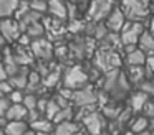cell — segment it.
I'll return each mask as SVG.
<instances>
[{
  "label": "cell",
  "instance_id": "obj_5",
  "mask_svg": "<svg viewBox=\"0 0 154 135\" xmlns=\"http://www.w3.org/2000/svg\"><path fill=\"white\" fill-rule=\"evenodd\" d=\"M146 31L143 22H131L128 20L126 25L121 30V40H123V45H139V40L143 36V33Z\"/></svg>",
  "mask_w": 154,
  "mask_h": 135
},
{
  "label": "cell",
  "instance_id": "obj_16",
  "mask_svg": "<svg viewBox=\"0 0 154 135\" xmlns=\"http://www.w3.org/2000/svg\"><path fill=\"white\" fill-rule=\"evenodd\" d=\"M149 127H151V119L146 117L144 114L136 115V117H131L129 124H128L129 132H134V134H143V132H146Z\"/></svg>",
  "mask_w": 154,
  "mask_h": 135
},
{
  "label": "cell",
  "instance_id": "obj_13",
  "mask_svg": "<svg viewBox=\"0 0 154 135\" xmlns=\"http://www.w3.org/2000/svg\"><path fill=\"white\" fill-rule=\"evenodd\" d=\"M2 130L7 135H23L27 132H30L32 128L28 120H8Z\"/></svg>",
  "mask_w": 154,
  "mask_h": 135
},
{
  "label": "cell",
  "instance_id": "obj_24",
  "mask_svg": "<svg viewBox=\"0 0 154 135\" xmlns=\"http://www.w3.org/2000/svg\"><path fill=\"white\" fill-rule=\"evenodd\" d=\"M25 33H27L32 40H37V38H42L43 33H47V26H45L43 22L38 20V22H33L32 25H28L27 28H25Z\"/></svg>",
  "mask_w": 154,
  "mask_h": 135
},
{
  "label": "cell",
  "instance_id": "obj_27",
  "mask_svg": "<svg viewBox=\"0 0 154 135\" xmlns=\"http://www.w3.org/2000/svg\"><path fill=\"white\" fill-rule=\"evenodd\" d=\"M75 112H73V109L68 105V107H61L60 109V112H58L57 115H55V119H53V122L55 124H60V122H65V120H75Z\"/></svg>",
  "mask_w": 154,
  "mask_h": 135
},
{
  "label": "cell",
  "instance_id": "obj_28",
  "mask_svg": "<svg viewBox=\"0 0 154 135\" xmlns=\"http://www.w3.org/2000/svg\"><path fill=\"white\" fill-rule=\"evenodd\" d=\"M60 104H58L57 101H55V97L53 99H48V102H47V107H45V112L43 114L47 115L48 119H51V120H53L55 119V115L58 114V112H60Z\"/></svg>",
  "mask_w": 154,
  "mask_h": 135
},
{
  "label": "cell",
  "instance_id": "obj_40",
  "mask_svg": "<svg viewBox=\"0 0 154 135\" xmlns=\"http://www.w3.org/2000/svg\"><path fill=\"white\" fill-rule=\"evenodd\" d=\"M68 2H75V3H78V5H81V3H85L86 0H68Z\"/></svg>",
  "mask_w": 154,
  "mask_h": 135
},
{
  "label": "cell",
  "instance_id": "obj_31",
  "mask_svg": "<svg viewBox=\"0 0 154 135\" xmlns=\"http://www.w3.org/2000/svg\"><path fill=\"white\" fill-rule=\"evenodd\" d=\"M28 3H30V8L37 10L40 13L48 12V0H28Z\"/></svg>",
  "mask_w": 154,
  "mask_h": 135
},
{
  "label": "cell",
  "instance_id": "obj_32",
  "mask_svg": "<svg viewBox=\"0 0 154 135\" xmlns=\"http://www.w3.org/2000/svg\"><path fill=\"white\" fill-rule=\"evenodd\" d=\"M66 28H68V31H71V33H80V30H83V31L86 30V25H85L80 18H75V20H70Z\"/></svg>",
  "mask_w": 154,
  "mask_h": 135
},
{
  "label": "cell",
  "instance_id": "obj_29",
  "mask_svg": "<svg viewBox=\"0 0 154 135\" xmlns=\"http://www.w3.org/2000/svg\"><path fill=\"white\" fill-rule=\"evenodd\" d=\"M137 87L143 89L144 92H147L151 97H154V74H152V76H147V78L144 79V81L141 82Z\"/></svg>",
  "mask_w": 154,
  "mask_h": 135
},
{
  "label": "cell",
  "instance_id": "obj_25",
  "mask_svg": "<svg viewBox=\"0 0 154 135\" xmlns=\"http://www.w3.org/2000/svg\"><path fill=\"white\" fill-rule=\"evenodd\" d=\"M40 15H42L40 12H37V10H33V8H30V10H27V12H25L22 16H18L17 20L20 22L22 30L25 31V28H27L28 25H32L33 22H38V20H40Z\"/></svg>",
  "mask_w": 154,
  "mask_h": 135
},
{
  "label": "cell",
  "instance_id": "obj_9",
  "mask_svg": "<svg viewBox=\"0 0 154 135\" xmlns=\"http://www.w3.org/2000/svg\"><path fill=\"white\" fill-rule=\"evenodd\" d=\"M83 127L86 128L90 134H101V132L106 128V117H104L103 112L98 110H91L90 114H86L81 120Z\"/></svg>",
  "mask_w": 154,
  "mask_h": 135
},
{
  "label": "cell",
  "instance_id": "obj_2",
  "mask_svg": "<svg viewBox=\"0 0 154 135\" xmlns=\"http://www.w3.org/2000/svg\"><path fill=\"white\" fill-rule=\"evenodd\" d=\"M94 64L101 69V72H108L111 69H116L121 66V56L116 53V49H104L101 48L94 54Z\"/></svg>",
  "mask_w": 154,
  "mask_h": 135
},
{
  "label": "cell",
  "instance_id": "obj_21",
  "mask_svg": "<svg viewBox=\"0 0 154 135\" xmlns=\"http://www.w3.org/2000/svg\"><path fill=\"white\" fill-rule=\"evenodd\" d=\"M81 125H83V124H81ZM81 125L78 124V122H75V120L60 122V124H55V134H58V135H73V134H78Z\"/></svg>",
  "mask_w": 154,
  "mask_h": 135
},
{
  "label": "cell",
  "instance_id": "obj_19",
  "mask_svg": "<svg viewBox=\"0 0 154 135\" xmlns=\"http://www.w3.org/2000/svg\"><path fill=\"white\" fill-rule=\"evenodd\" d=\"M30 128L32 132H37V134H50V132H55V122L45 115L43 119L40 117L38 120L32 122Z\"/></svg>",
  "mask_w": 154,
  "mask_h": 135
},
{
  "label": "cell",
  "instance_id": "obj_7",
  "mask_svg": "<svg viewBox=\"0 0 154 135\" xmlns=\"http://www.w3.org/2000/svg\"><path fill=\"white\" fill-rule=\"evenodd\" d=\"M0 30H2V38L4 41L7 43H14V41H18V38L22 36L23 30L20 26V22L12 16H5L2 18V23H0Z\"/></svg>",
  "mask_w": 154,
  "mask_h": 135
},
{
  "label": "cell",
  "instance_id": "obj_38",
  "mask_svg": "<svg viewBox=\"0 0 154 135\" xmlns=\"http://www.w3.org/2000/svg\"><path fill=\"white\" fill-rule=\"evenodd\" d=\"M8 95H10L12 102H23V99H25V94L20 91V89H14Z\"/></svg>",
  "mask_w": 154,
  "mask_h": 135
},
{
  "label": "cell",
  "instance_id": "obj_18",
  "mask_svg": "<svg viewBox=\"0 0 154 135\" xmlns=\"http://www.w3.org/2000/svg\"><path fill=\"white\" fill-rule=\"evenodd\" d=\"M146 61H147V53L141 46H137L136 49L126 53V64L128 66H141V64H146Z\"/></svg>",
  "mask_w": 154,
  "mask_h": 135
},
{
  "label": "cell",
  "instance_id": "obj_3",
  "mask_svg": "<svg viewBox=\"0 0 154 135\" xmlns=\"http://www.w3.org/2000/svg\"><path fill=\"white\" fill-rule=\"evenodd\" d=\"M88 81H90V76H88V72L85 71L83 68H80V66H71V68H68L63 74V86L71 87V89L83 87V86L88 84Z\"/></svg>",
  "mask_w": 154,
  "mask_h": 135
},
{
  "label": "cell",
  "instance_id": "obj_15",
  "mask_svg": "<svg viewBox=\"0 0 154 135\" xmlns=\"http://www.w3.org/2000/svg\"><path fill=\"white\" fill-rule=\"evenodd\" d=\"M48 13L57 18L68 20V2L65 0H48Z\"/></svg>",
  "mask_w": 154,
  "mask_h": 135
},
{
  "label": "cell",
  "instance_id": "obj_10",
  "mask_svg": "<svg viewBox=\"0 0 154 135\" xmlns=\"http://www.w3.org/2000/svg\"><path fill=\"white\" fill-rule=\"evenodd\" d=\"M30 48H32V51H33L35 58H38L40 61H48V59H51V56H53V53H55L53 45H51L48 40H45L43 36L33 40Z\"/></svg>",
  "mask_w": 154,
  "mask_h": 135
},
{
  "label": "cell",
  "instance_id": "obj_35",
  "mask_svg": "<svg viewBox=\"0 0 154 135\" xmlns=\"http://www.w3.org/2000/svg\"><path fill=\"white\" fill-rule=\"evenodd\" d=\"M143 114L149 119H154V97H149V101L146 102V105L143 109Z\"/></svg>",
  "mask_w": 154,
  "mask_h": 135
},
{
  "label": "cell",
  "instance_id": "obj_30",
  "mask_svg": "<svg viewBox=\"0 0 154 135\" xmlns=\"http://www.w3.org/2000/svg\"><path fill=\"white\" fill-rule=\"evenodd\" d=\"M40 82H42L40 72H30V76H28V86H27V89L30 92H33L37 87H40Z\"/></svg>",
  "mask_w": 154,
  "mask_h": 135
},
{
  "label": "cell",
  "instance_id": "obj_11",
  "mask_svg": "<svg viewBox=\"0 0 154 135\" xmlns=\"http://www.w3.org/2000/svg\"><path fill=\"white\" fill-rule=\"evenodd\" d=\"M128 22V16L126 13H124L123 8H118V7H114L113 12L108 15V18L104 20V23L108 25V28L111 30V31H121L123 30V26L126 25Z\"/></svg>",
  "mask_w": 154,
  "mask_h": 135
},
{
  "label": "cell",
  "instance_id": "obj_33",
  "mask_svg": "<svg viewBox=\"0 0 154 135\" xmlns=\"http://www.w3.org/2000/svg\"><path fill=\"white\" fill-rule=\"evenodd\" d=\"M23 104L28 107V110H33V109H38V97L35 94H27L23 99Z\"/></svg>",
  "mask_w": 154,
  "mask_h": 135
},
{
  "label": "cell",
  "instance_id": "obj_23",
  "mask_svg": "<svg viewBox=\"0 0 154 135\" xmlns=\"http://www.w3.org/2000/svg\"><path fill=\"white\" fill-rule=\"evenodd\" d=\"M22 0H0V15L2 18L5 16H15Z\"/></svg>",
  "mask_w": 154,
  "mask_h": 135
},
{
  "label": "cell",
  "instance_id": "obj_17",
  "mask_svg": "<svg viewBox=\"0 0 154 135\" xmlns=\"http://www.w3.org/2000/svg\"><path fill=\"white\" fill-rule=\"evenodd\" d=\"M128 79L131 81V84H136L139 86L144 79L147 78V69H146V64H141V66H128Z\"/></svg>",
  "mask_w": 154,
  "mask_h": 135
},
{
  "label": "cell",
  "instance_id": "obj_8",
  "mask_svg": "<svg viewBox=\"0 0 154 135\" xmlns=\"http://www.w3.org/2000/svg\"><path fill=\"white\" fill-rule=\"evenodd\" d=\"M98 92L100 91H94L93 86L86 84L80 89H75L71 102H75L78 107H81V105H96L98 104Z\"/></svg>",
  "mask_w": 154,
  "mask_h": 135
},
{
  "label": "cell",
  "instance_id": "obj_41",
  "mask_svg": "<svg viewBox=\"0 0 154 135\" xmlns=\"http://www.w3.org/2000/svg\"><path fill=\"white\" fill-rule=\"evenodd\" d=\"M149 128H152V130H154V119H151V127Z\"/></svg>",
  "mask_w": 154,
  "mask_h": 135
},
{
  "label": "cell",
  "instance_id": "obj_39",
  "mask_svg": "<svg viewBox=\"0 0 154 135\" xmlns=\"http://www.w3.org/2000/svg\"><path fill=\"white\" fill-rule=\"evenodd\" d=\"M55 101H57L58 104H60V107H68V105H70V99L65 97L63 94H60V92H58V94L55 95Z\"/></svg>",
  "mask_w": 154,
  "mask_h": 135
},
{
  "label": "cell",
  "instance_id": "obj_22",
  "mask_svg": "<svg viewBox=\"0 0 154 135\" xmlns=\"http://www.w3.org/2000/svg\"><path fill=\"white\" fill-rule=\"evenodd\" d=\"M28 76H30L28 69L25 68V66H22V68L18 69L14 76H10V78H8V81L14 84L15 89H23V87L27 89V86H28Z\"/></svg>",
  "mask_w": 154,
  "mask_h": 135
},
{
  "label": "cell",
  "instance_id": "obj_1",
  "mask_svg": "<svg viewBox=\"0 0 154 135\" xmlns=\"http://www.w3.org/2000/svg\"><path fill=\"white\" fill-rule=\"evenodd\" d=\"M103 89L111 95V99L121 101V99L128 97L131 94V81L128 79L126 72L119 71V68H116L104 72Z\"/></svg>",
  "mask_w": 154,
  "mask_h": 135
},
{
  "label": "cell",
  "instance_id": "obj_4",
  "mask_svg": "<svg viewBox=\"0 0 154 135\" xmlns=\"http://www.w3.org/2000/svg\"><path fill=\"white\" fill-rule=\"evenodd\" d=\"M113 0H90L88 5V18L93 22H103L113 12Z\"/></svg>",
  "mask_w": 154,
  "mask_h": 135
},
{
  "label": "cell",
  "instance_id": "obj_26",
  "mask_svg": "<svg viewBox=\"0 0 154 135\" xmlns=\"http://www.w3.org/2000/svg\"><path fill=\"white\" fill-rule=\"evenodd\" d=\"M139 46L147 53V54H154V35L149 30H146V31L143 33V36H141V40H139Z\"/></svg>",
  "mask_w": 154,
  "mask_h": 135
},
{
  "label": "cell",
  "instance_id": "obj_14",
  "mask_svg": "<svg viewBox=\"0 0 154 135\" xmlns=\"http://www.w3.org/2000/svg\"><path fill=\"white\" fill-rule=\"evenodd\" d=\"M28 112L30 110H28V107L23 104V102H14L4 117H7L8 120H27Z\"/></svg>",
  "mask_w": 154,
  "mask_h": 135
},
{
  "label": "cell",
  "instance_id": "obj_34",
  "mask_svg": "<svg viewBox=\"0 0 154 135\" xmlns=\"http://www.w3.org/2000/svg\"><path fill=\"white\" fill-rule=\"evenodd\" d=\"M12 104H14V102H12L10 95H8V94H2V99H0V114H2V115L7 114V110L10 109Z\"/></svg>",
  "mask_w": 154,
  "mask_h": 135
},
{
  "label": "cell",
  "instance_id": "obj_12",
  "mask_svg": "<svg viewBox=\"0 0 154 135\" xmlns=\"http://www.w3.org/2000/svg\"><path fill=\"white\" fill-rule=\"evenodd\" d=\"M149 97L151 95L147 94V92H144L143 89H137V91H134L129 94V97H128V105H129L134 112H143V109H144V105H146V102L149 101Z\"/></svg>",
  "mask_w": 154,
  "mask_h": 135
},
{
  "label": "cell",
  "instance_id": "obj_6",
  "mask_svg": "<svg viewBox=\"0 0 154 135\" xmlns=\"http://www.w3.org/2000/svg\"><path fill=\"white\" fill-rule=\"evenodd\" d=\"M121 5H123L128 20H131V22H143L147 16V7L149 5L143 3L141 0H121Z\"/></svg>",
  "mask_w": 154,
  "mask_h": 135
},
{
  "label": "cell",
  "instance_id": "obj_37",
  "mask_svg": "<svg viewBox=\"0 0 154 135\" xmlns=\"http://www.w3.org/2000/svg\"><path fill=\"white\" fill-rule=\"evenodd\" d=\"M14 89H15L14 84L8 79H2V82H0V91H2V94H10Z\"/></svg>",
  "mask_w": 154,
  "mask_h": 135
},
{
  "label": "cell",
  "instance_id": "obj_36",
  "mask_svg": "<svg viewBox=\"0 0 154 135\" xmlns=\"http://www.w3.org/2000/svg\"><path fill=\"white\" fill-rule=\"evenodd\" d=\"M60 81V72L58 71H51V72H48L47 74V79H45V86L47 87H51V84H57V82Z\"/></svg>",
  "mask_w": 154,
  "mask_h": 135
},
{
  "label": "cell",
  "instance_id": "obj_20",
  "mask_svg": "<svg viewBox=\"0 0 154 135\" xmlns=\"http://www.w3.org/2000/svg\"><path fill=\"white\" fill-rule=\"evenodd\" d=\"M101 112L104 114V117H106L108 120H114V119H118L119 114L123 112V105L119 104V101L111 99L109 102H106V104L101 107Z\"/></svg>",
  "mask_w": 154,
  "mask_h": 135
},
{
  "label": "cell",
  "instance_id": "obj_42",
  "mask_svg": "<svg viewBox=\"0 0 154 135\" xmlns=\"http://www.w3.org/2000/svg\"><path fill=\"white\" fill-rule=\"evenodd\" d=\"M151 10L154 12V0H151Z\"/></svg>",
  "mask_w": 154,
  "mask_h": 135
}]
</instances>
